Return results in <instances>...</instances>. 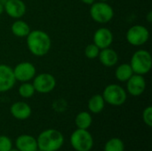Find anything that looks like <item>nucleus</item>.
<instances>
[{"label":"nucleus","mask_w":152,"mask_h":151,"mask_svg":"<svg viewBox=\"0 0 152 151\" xmlns=\"http://www.w3.org/2000/svg\"><path fill=\"white\" fill-rule=\"evenodd\" d=\"M26 43L29 53L37 57L46 55L52 47L50 36L41 29L31 30L26 36Z\"/></svg>","instance_id":"obj_1"},{"label":"nucleus","mask_w":152,"mask_h":151,"mask_svg":"<svg viewBox=\"0 0 152 151\" xmlns=\"http://www.w3.org/2000/svg\"><path fill=\"white\" fill-rule=\"evenodd\" d=\"M81 2L84 3V4H86L91 5V4H93L95 2V0H81Z\"/></svg>","instance_id":"obj_27"},{"label":"nucleus","mask_w":152,"mask_h":151,"mask_svg":"<svg viewBox=\"0 0 152 151\" xmlns=\"http://www.w3.org/2000/svg\"><path fill=\"white\" fill-rule=\"evenodd\" d=\"M126 93L134 97L141 96L146 89V80L143 76L134 74L126 82Z\"/></svg>","instance_id":"obj_11"},{"label":"nucleus","mask_w":152,"mask_h":151,"mask_svg":"<svg viewBox=\"0 0 152 151\" xmlns=\"http://www.w3.org/2000/svg\"><path fill=\"white\" fill-rule=\"evenodd\" d=\"M146 20L149 22V23H151L152 21V12L151 11H150L148 13H147V15H146Z\"/></svg>","instance_id":"obj_26"},{"label":"nucleus","mask_w":152,"mask_h":151,"mask_svg":"<svg viewBox=\"0 0 152 151\" xmlns=\"http://www.w3.org/2000/svg\"><path fill=\"white\" fill-rule=\"evenodd\" d=\"M37 151H41V150H37Z\"/></svg>","instance_id":"obj_32"},{"label":"nucleus","mask_w":152,"mask_h":151,"mask_svg":"<svg viewBox=\"0 0 152 151\" xmlns=\"http://www.w3.org/2000/svg\"><path fill=\"white\" fill-rule=\"evenodd\" d=\"M98 59L104 67L111 68L116 66L118 62V54L114 49L108 47L100 51Z\"/></svg>","instance_id":"obj_16"},{"label":"nucleus","mask_w":152,"mask_h":151,"mask_svg":"<svg viewBox=\"0 0 152 151\" xmlns=\"http://www.w3.org/2000/svg\"><path fill=\"white\" fill-rule=\"evenodd\" d=\"M105 101L102 94H94L88 101V109L93 114L101 113L105 108Z\"/></svg>","instance_id":"obj_18"},{"label":"nucleus","mask_w":152,"mask_h":151,"mask_svg":"<svg viewBox=\"0 0 152 151\" xmlns=\"http://www.w3.org/2000/svg\"><path fill=\"white\" fill-rule=\"evenodd\" d=\"M129 64L134 71V74L144 76L151 69V54L147 50L140 49L133 54Z\"/></svg>","instance_id":"obj_3"},{"label":"nucleus","mask_w":152,"mask_h":151,"mask_svg":"<svg viewBox=\"0 0 152 151\" xmlns=\"http://www.w3.org/2000/svg\"><path fill=\"white\" fill-rule=\"evenodd\" d=\"M37 142L39 150L58 151L64 144V136L56 129H46L39 133Z\"/></svg>","instance_id":"obj_2"},{"label":"nucleus","mask_w":152,"mask_h":151,"mask_svg":"<svg viewBox=\"0 0 152 151\" xmlns=\"http://www.w3.org/2000/svg\"><path fill=\"white\" fill-rule=\"evenodd\" d=\"M11 115L17 120H26L32 113L31 107L25 101H15L10 108Z\"/></svg>","instance_id":"obj_14"},{"label":"nucleus","mask_w":152,"mask_h":151,"mask_svg":"<svg viewBox=\"0 0 152 151\" xmlns=\"http://www.w3.org/2000/svg\"><path fill=\"white\" fill-rule=\"evenodd\" d=\"M102 95L106 103L116 107L122 106L127 99L126 89L118 84L108 85L104 88Z\"/></svg>","instance_id":"obj_4"},{"label":"nucleus","mask_w":152,"mask_h":151,"mask_svg":"<svg viewBox=\"0 0 152 151\" xmlns=\"http://www.w3.org/2000/svg\"><path fill=\"white\" fill-rule=\"evenodd\" d=\"M126 38L131 45L142 46L149 41L150 31L143 25H134L126 31Z\"/></svg>","instance_id":"obj_7"},{"label":"nucleus","mask_w":152,"mask_h":151,"mask_svg":"<svg viewBox=\"0 0 152 151\" xmlns=\"http://www.w3.org/2000/svg\"><path fill=\"white\" fill-rule=\"evenodd\" d=\"M12 33L17 37H26L31 31L29 25L20 19H17L11 26Z\"/></svg>","instance_id":"obj_17"},{"label":"nucleus","mask_w":152,"mask_h":151,"mask_svg":"<svg viewBox=\"0 0 152 151\" xmlns=\"http://www.w3.org/2000/svg\"><path fill=\"white\" fill-rule=\"evenodd\" d=\"M16 149L19 151H37V138L29 134H21L15 141Z\"/></svg>","instance_id":"obj_15"},{"label":"nucleus","mask_w":152,"mask_h":151,"mask_svg":"<svg viewBox=\"0 0 152 151\" xmlns=\"http://www.w3.org/2000/svg\"><path fill=\"white\" fill-rule=\"evenodd\" d=\"M16 79L12 68L6 64H0V93H5L13 88Z\"/></svg>","instance_id":"obj_10"},{"label":"nucleus","mask_w":152,"mask_h":151,"mask_svg":"<svg viewBox=\"0 0 152 151\" xmlns=\"http://www.w3.org/2000/svg\"><path fill=\"white\" fill-rule=\"evenodd\" d=\"M93 117L90 112L88 111H81L79 112L75 118V124L78 129L88 130L92 125Z\"/></svg>","instance_id":"obj_20"},{"label":"nucleus","mask_w":152,"mask_h":151,"mask_svg":"<svg viewBox=\"0 0 152 151\" xmlns=\"http://www.w3.org/2000/svg\"><path fill=\"white\" fill-rule=\"evenodd\" d=\"M104 151H125L124 142L120 138H111L105 143Z\"/></svg>","instance_id":"obj_21"},{"label":"nucleus","mask_w":152,"mask_h":151,"mask_svg":"<svg viewBox=\"0 0 152 151\" xmlns=\"http://www.w3.org/2000/svg\"><path fill=\"white\" fill-rule=\"evenodd\" d=\"M4 12L12 19H21L27 11L25 3L22 0H6L4 4Z\"/></svg>","instance_id":"obj_13"},{"label":"nucleus","mask_w":152,"mask_h":151,"mask_svg":"<svg viewBox=\"0 0 152 151\" xmlns=\"http://www.w3.org/2000/svg\"><path fill=\"white\" fill-rule=\"evenodd\" d=\"M5 2H6V0H0V3H1L2 4H4Z\"/></svg>","instance_id":"obj_29"},{"label":"nucleus","mask_w":152,"mask_h":151,"mask_svg":"<svg viewBox=\"0 0 152 151\" xmlns=\"http://www.w3.org/2000/svg\"><path fill=\"white\" fill-rule=\"evenodd\" d=\"M91 18L97 23L106 24L114 17V10L107 2H94L90 7Z\"/></svg>","instance_id":"obj_5"},{"label":"nucleus","mask_w":152,"mask_h":151,"mask_svg":"<svg viewBox=\"0 0 152 151\" xmlns=\"http://www.w3.org/2000/svg\"><path fill=\"white\" fill-rule=\"evenodd\" d=\"M133 75L134 71L129 63H122L118 65L115 70V77L119 82L126 83Z\"/></svg>","instance_id":"obj_19"},{"label":"nucleus","mask_w":152,"mask_h":151,"mask_svg":"<svg viewBox=\"0 0 152 151\" xmlns=\"http://www.w3.org/2000/svg\"><path fill=\"white\" fill-rule=\"evenodd\" d=\"M9 151H19L17 149H12V150H10Z\"/></svg>","instance_id":"obj_30"},{"label":"nucleus","mask_w":152,"mask_h":151,"mask_svg":"<svg viewBox=\"0 0 152 151\" xmlns=\"http://www.w3.org/2000/svg\"><path fill=\"white\" fill-rule=\"evenodd\" d=\"M113 39L114 36L111 30L108 28L102 27L98 28L94 32L93 37V43L102 50L104 48L110 47L111 44L113 43Z\"/></svg>","instance_id":"obj_12"},{"label":"nucleus","mask_w":152,"mask_h":151,"mask_svg":"<svg viewBox=\"0 0 152 151\" xmlns=\"http://www.w3.org/2000/svg\"><path fill=\"white\" fill-rule=\"evenodd\" d=\"M4 12V4H2L1 3H0V15L3 13Z\"/></svg>","instance_id":"obj_28"},{"label":"nucleus","mask_w":152,"mask_h":151,"mask_svg":"<svg viewBox=\"0 0 152 151\" xmlns=\"http://www.w3.org/2000/svg\"><path fill=\"white\" fill-rule=\"evenodd\" d=\"M100 51H101V49L97 45H95L94 43L89 44L85 48V56L90 60L96 59V58H98Z\"/></svg>","instance_id":"obj_23"},{"label":"nucleus","mask_w":152,"mask_h":151,"mask_svg":"<svg viewBox=\"0 0 152 151\" xmlns=\"http://www.w3.org/2000/svg\"><path fill=\"white\" fill-rule=\"evenodd\" d=\"M142 121L149 127L152 126V107L148 106L142 112Z\"/></svg>","instance_id":"obj_25"},{"label":"nucleus","mask_w":152,"mask_h":151,"mask_svg":"<svg viewBox=\"0 0 152 151\" xmlns=\"http://www.w3.org/2000/svg\"><path fill=\"white\" fill-rule=\"evenodd\" d=\"M12 149V140L6 135H0V151H9Z\"/></svg>","instance_id":"obj_24"},{"label":"nucleus","mask_w":152,"mask_h":151,"mask_svg":"<svg viewBox=\"0 0 152 151\" xmlns=\"http://www.w3.org/2000/svg\"><path fill=\"white\" fill-rule=\"evenodd\" d=\"M12 70L16 81L20 83L30 82L37 75V69L35 65L29 61H22L18 63Z\"/></svg>","instance_id":"obj_9"},{"label":"nucleus","mask_w":152,"mask_h":151,"mask_svg":"<svg viewBox=\"0 0 152 151\" xmlns=\"http://www.w3.org/2000/svg\"><path fill=\"white\" fill-rule=\"evenodd\" d=\"M71 147L76 151H90L94 147V138L88 130L77 129L69 138Z\"/></svg>","instance_id":"obj_6"},{"label":"nucleus","mask_w":152,"mask_h":151,"mask_svg":"<svg viewBox=\"0 0 152 151\" xmlns=\"http://www.w3.org/2000/svg\"><path fill=\"white\" fill-rule=\"evenodd\" d=\"M18 93L20 96L23 99H29L34 96L36 90L34 88V85L30 82H24L21 83V85L19 86Z\"/></svg>","instance_id":"obj_22"},{"label":"nucleus","mask_w":152,"mask_h":151,"mask_svg":"<svg viewBox=\"0 0 152 151\" xmlns=\"http://www.w3.org/2000/svg\"><path fill=\"white\" fill-rule=\"evenodd\" d=\"M36 93L45 94L53 92L56 86V79L50 73H40L32 79Z\"/></svg>","instance_id":"obj_8"},{"label":"nucleus","mask_w":152,"mask_h":151,"mask_svg":"<svg viewBox=\"0 0 152 151\" xmlns=\"http://www.w3.org/2000/svg\"><path fill=\"white\" fill-rule=\"evenodd\" d=\"M98 1H100V2H107L109 0H98Z\"/></svg>","instance_id":"obj_31"}]
</instances>
